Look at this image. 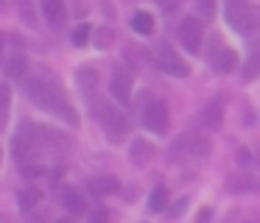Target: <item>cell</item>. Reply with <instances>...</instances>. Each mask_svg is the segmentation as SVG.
I'll list each match as a JSON object with an SVG mask.
<instances>
[{
	"label": "cell",
	"instance_id": "cell-31",
	"mask_svg": "<svg viewBox=\"0 0 260 223\" xmlns=\"http://www.w3.org/2000/svg\"><path fill=\"white\" fill-rule=\"evenodd\" d=\"M56 223H76L73 217H62V220H56Z\"/></svg>",
	"mask_w": 260,
	"mask_h": 223
},
{
	"label": "cell",
	"instance_id": "cell-24",
	"mask_svg": "<svg viewBox=\"0 0 260 223\" xmlns=\"http://www.w3.org/2000/svg\"><path fill=\"white\" fill-rule=\"evenodd\" d=\"M196 11H199V17L210 20L215 14V0H196Z\"/></svg>",
	"mask_w": 260,
	"mask_h": 223
},
{
	"label": "cell",
	"instance_id": "cell-1",
	"mask_svg": "<svg viewBox=\"0 0 260 223\" xmlns=\"http://www.w3.org/2000/svg\"><path fill=\"white\" fill-rule=\"evenodd\" d=\"M25 95H28L42 112H51V115L62 117L68 126H79V115L73 112V106H70V100H68V92H64L62 81H59L56 76H51V72H45V70L37 72V76L25 84Z\"/></svg>",
	"mask_w": 260,
	"mask_h": 223
},
{
	"label": "cell",
	"instance_id": "cell-8",
	"mask_svg": "<svg viewBox=\"0 0 260 223\" xmlns=\"http://www.w3.org/2000/svg\"><path fill=\"white\" fill-rule=\"evenodd\" d=\"M179 39L190 53H199L202 50V39H204V28L196 17H187V20L179 22Z\"/></svg>",
	"mask_w": 260,
	"mask_h": 223
},
{
	"label": "cell",
	"instance_id": "cell-21",
	"mask_svg": "<svg viewBox=\"0 0 260 223\" xmlns=\"http://www.w3.org/2000/svg\"><path fill=\"white\" fill-rule=\"evenodd\" d=\"M92 39H95V48H112L115 45V31L112 28H98V31L92 33Z\"/></svg>",
	"mask_w": 260,
	"mask_h": 223
},
{
	"label": "cell",
	"instance_id": "cell-20",
	"mask_svg": "<svg viewBox=\"0 0 260 223\" xmlns=\"http://www.w3.org/2000/svg\"><path fill=\"white\" fill-rule=\"evenodd\" d=\"M204 120H207L210 128H221V120H224V112H221V100H213V103L204 109Z\"/></svg>",
	"mask_w": 260,
	"mask_h": 223
},
{
	"label": "cell",
	"instance_id": "cell-33",
	"mask_svg": "<svg viewBox=\"0 0 260 223\" xmlns=\"http://www.w3.org/2000/svg\"><path fill=\"white\" fill-rule=\"evenodd\" d=\"M0 50H3V33H0Z\"/></svg>",
	"mask_w": 260,
	"mask_h": 223
},
{
	"label": "cell",
	"instance_id": "cell-25",
	"mask_svg": "<svg viewBox=\"0 0 260 223\" xmlns=\"http://www.w3.org/2000/svg\"><path fill=\"white\" fill-rule=\"evenodd\" d=\"M20 170H23L25 178H37V176H45V167L40 165V162H31V165H20Z\"/></svg>",
	"mask_w": 260,
	"mask_h": 223
},
{
	"label": "cell",
	"instance_id": "cell-7",
	"mask_svg": "<svg viewBox=\"0 0 260 223\" xmlns=\"http://www.w3.org/2000/svg\"><path fill=\"white\" fill-rule=\"evenodd\" d=\"M207 59L213 61V67L218 72H232L238 67V53L232 48H226L224 42H221L218 36L213 39V48H210V53H207Z\"/></svg>",
	"mask_w": 260,
	"mask_h": 223
},
{
	"label": "cell",
	"instance_id": "cell-13",
	"mask_svg": "<svg viewBox=\"0 0 260 223\" xmlns=\"http://www.w3.org/2000/svg\"><path fill=\"white\" fill-rule=\"evenodd\" d=\"M154 154H157V148H154L148 139H135V142H132V162H135V165H148Z\"/></svg>",
	"mask_w": 260,
	"mask_h": 223
},
{
	"label": "cell",
	"instance_id": "cell-17",
	"mask_svg": "<svg viewBox=\"0 0 260 223\" xmlns=\"http://www.w3.org/2000/svg\"><path fill=\"white\" fill-rule=\"evenodd\" d=\"M40 198H42V193H40L37 187H25V190H20V195H17L20 209H23V212H31L37 204H40Z\"/></svg>",
	"mask_w": 260,
	"mask_h": 223
},
{
	"label": "cell",
	"instance_id": "cell-32",
	"mask_svg": "<svg viewBox=\"0 0 260 223\" xmlns=\"http://www.w3.org/2000/svg\"><path fill=\"white\" fill-rule=\"evenodd\" d=\"M254 162H257V167H260V148H257V156H254Z\"/></svg>",
	"mask_w": 260,
	"mask_h": 223
},
{
	"label": "cell",
	"instance_id": "cell-30",
	"mask_svg": "<svg viewBox=\"0 0 260 223\" xmlns=\"http://www.w3.org/2000/svg\"><path fill=\"white\" fill-rule=\"evenodd\" d=\"M9 3H12V0H0V14H3V11L9 9Z\"/></svg>",
	"mask_w": 260,
	"mask_h": 223
},
{
	"label": "cell",
	"instance_id": "cell-5",
	"mask_svg": "<svg viewBox=\"0 0 260 223\" xmlns=\"http://www.w3.org/2000/svg\"><path fill=\"white\" fill-rule=\"evenodd\" d=\"M140 117H143V126L148 131H165L168 128V103L162 98H146V103L140 106Z\"/></svg>",
	"mask_w": 260,
	"mask_h": 223
},
{
	"label": "cell",
	"instance_id": "cell-6",
	"mask_svg": "<svg viewBox=\"0 0 260 223\" xmlns=\"http://www.w3.org/2000/svg\"><path fill=\"white\" fill-rule=\"evenodd\" d=\"M154 59H157V67H159V70L168 72V76H174V78H185L187 72H190V67L185 64V59H182V56L176 53L171 45H159Z\"/></svg>",
	"mask_w": 260,
	"mask_h": 223
},
{
	"label": "cell",
	"instance_id": "cell-23",
	"mask_svg": "<svg viewBox=\"0 0 260 223\" xmlns=\"http://www.w3.org/2000/svg\"><path fill=\"white\" fill-rule=\"evenodd\" d=\"M260 76V50L257 53H252V59L246 61V67H243V81H252V78Z\"/></svg>",
	"mask_w": 260,
	"mask_h": 223
},
{
	"label": "cell",
	"instance_id": "cell-2",
	"mask_svg": "<svg viewBox=\"0 0 260 223\" xmlns=\"http://www.w3.org/2000/svg\"><path fill=\"white\" fill-rule=\"evenodd\" d=\"M92 117L101 123V128H104L109 142L118 145L129 137V120H126V115L120 109H115V106H109L107 100L98 98V103H92Z\"/></svg>",
	"mask_w": 260,
	"mask_h": 223
},
{
	"label": "cell",
	"instance_id": "cell-28",
	"mask_svg": "<svg viewBox=\"0 0 260 223\" xmlns=\"http://www.w3.org/2000/svg\"><path fill=\"white\" fill-rule=\"evenodd\" d=\"M179 3H182V0H159V6H162L165 11H176V9H179Z\"/></svg>",
	"mask_w": 260,
	"mask_h": 223
},
{
	"label": "cell",
	"instance_id": "cell-9",
	"mask_svg": "<svg viewBox=\"0 0 260 223\" xmlns=\"http://www.w3.org/2000/svg\"><path fill=\"white\" fill-rule=\"evenodd\" d=\"M109 89H112V95L120 100V103H129V98H132V72L126 70V67H115L112 78H109Z\"/></svg>",
	"mask_w": 260,
	"mask_h": 223
},
{
	"label": "cell",
	"instance_id": "cell-12",
	"mask_svg": "<svg viewBox=\"0 0 260 223\" xmlns=\"http://www.w3.org/2000/svg\"><path fill=\"white\" fill-rule=\"evenodd\" d=\"M62 204H64V209L73 212V215H81V212L87 209L84 195H81L76 187H64V190H62Z\"/></svg>",
	"mask_w": 260,
	"mask_h": 223
},
{
	"label": "cell",
	"instance_id": "cell-4",
	"mask_svg": "<svg viewBox=\"0 0 260 223\" xmlns=\"http://www.w3.org/2000/svg\"><path fill=\"white\" fill-rule=\"evenodd\" d=\"M210 151H213V142H210L204 134L187 131V134H182V137L174 142L171 156H174V159H207Z\"/></svg>",
	"mask_w": 260,
	"mask_h": 223
},
{
	"label": "cell",
	"instance_id": "cell-16",
	"mask_svg": "<svg viewBox=\"0 0 260 223\" xmlns=\"http://www.w3.org/2000/svg\"><path fill=\"white\" fill-rule=\"evenodd\" d=\"M132 28H135L137 33H143V36L154 33V14L151 11H137V14L132 17Z\"/></svg>",
	"mask_w": 260,
	"mask_h": 223
},
{
	"label": "cell",
	"instance_id": "cell-26",
	"mask_svg": "<svg viewBox=\"0 0 260 223\" xmlns=\"http://www.w3.org/2000/svg\"><path fill=\"white\" fill-rule=\"evenodd\" d=\"M87 36H90V25H79V28L73 31V45H76V48L87 45Z\"/></svg>",
	"mask_w": 260,
	"mask_h": 223
},
{
	"label": "cell",
	"instance_id": "cell-10",
	"mask_svg": "<svg viewBox=\"0 0 260 223\" xmlns=\"http://www.w3.org/2000/svg\"><path fill=\"white\" fill-rule=\"evenodd\" d=\"M42 14H45V20L51 28H62L64 22H68L64 0H42Z\"/></svg>",
	"mask_w": 260,
	"mask_h": 223
},
{
	"label": "cell",
	"instance_id": "cell-29",
	"mask_svg": "<svg viewBox=\"0 0 260 223\" xmlns=\"http://www.w3.org/2000/svg\"><path fill=\"white\" fill-rule=\"evenodd\" d=\"M238 162H241V165H246V162H252V156H249L246 151H241V154H238Z\"/></svg>",
	"mask_w": 260,
	"mask_h": 223
},
{
	"label": "cell",
	"instance_id": "cell-11",
	"mask_svg": "<svg viewBox=\"0 0 260 223\" xmlns=\"http://www.w3.org/2000/svg\"><path fill=\"white\" fill-rule=\"evenodd\" d=\"M120 190V181L115 176H98V178H90V193L104 198V195H115Z\"/></svg>",
	"mask_w": 260,
	"mask_h": 223
},
{
	"label": "cell",
	"instance_id": "cell-22",
	"mask_svg": "<svg viewBox=\"0 0 260 223\" xmlns=\"http://www.w3.org/2000/svg\"><path fill=\"white\" fill-rule=\"evenodd\" d=\"M148 206H151V212H162L165 206H168V190H165V187L154 190V193H151V204H148Z\"/></svg>",
	"mask_w": 260,
	"mask_h": 223
},
{
	"label": "cell",
	"instance_id": "cell-18",
	"mask_svg": "<svg viewBox=\"0 0 260 223\" xmlns=\"http://www.w3.org/2000/svg\"><path fill=\"white\" fill-rule=\"evenodd\" d=\"M76 81L81 84L84 95H90L92 89H95V84H98V70H92V67H81V70L76 72Z\"/></svg>",
	"mask_w": 260,
	"mask_h": 223
},
{
	"label": "cell",
	"instance_id": "cell-3",
	"mask_svg": "<svg viewBox=\"0 0 260 223\" xmlns=\"http://www.w3.org/2000/svg\"><path fill=\"white\" fill-rule=\"evenodd\" d=\"M226 22L238 33H254L260 31V6H249L243 0H230L226 3Z\"/></svg>",
	"mask_w": 260,
	"mask_h": 223
},
{
	"label": "cell",
	"instance_id": "cell-15",
	"mask_svg": "<svg viewBox=\"0 0 260 223\" xmlns=\"http://www.w3.org/2000/svg\"><path fill=\"white\" fill-rule=\"evenodd\" d=\"M257 187L260 184L249 176H230L226 178V190H230V193H252V190H257Z\"/></svg>",
	"mask_w": 260,
	"mask_h": 223
},
{
	"label": "cell",
	"instance_id": "cell-19",
	"mask_svg": "<svg viewBox=\"0 0 260 223\" xmlns=\"http://www.w3.org/2000/svg\"><path fill=\"white\" fill-rule=\"evenodd\" d=\"M9 106H12V89H9V84H3V81H0V131L6 128Z\"/></svg>",
	"mask_w": 260,
	"mask_h": 223
},
{
	"label": "cell",
	"instance_id": "cell-14",
	"mask_svg": "<svg viewBox=\"0 0 260 223\" xmlns=\"http://www.w3.org/2000/svg\"><path fill=\"white\" fill-rule=\"evenodd\" d=\"M25 67H28V59H25L23 50H17L14 56H9L6 59V67H3V72H6L9 78H20L25 72Z\"/></svg>",
	"mask_w": 260,
	"mask_h": 223
},
{
	"label": "cell",
	"instance_id": "cell-27",
	"mask_svg": "<svg viewBox=\"0 0 260 223\" xmlns=\"http://www.w3.org/2000/svg\"><path fill=\"white\" fill-rule=\"evenodd\" d=\"M90 223H109V215H107V209H95L90 215Z\"/></svg>",
	"mask_w": 260,
	"mask_h": 223
}]
</instances>
